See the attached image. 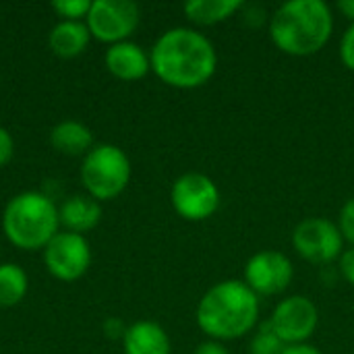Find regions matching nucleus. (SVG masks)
I'll return each instance as SVG.
<instances>
[{
	"label": "nucleus",
	"instance_id": "23",
	"mask_svg": "<svg viewBox=\"0 0 354 354\" xmlns=\"http://www.w3.org/2000/svg\"><path fill=\"white\" fill-rule=\"evenodd\" d=\"M15 156V141L6 129L0 127V168L6 166Z\"/></svg>",
	"mask_w": 354,
	"mask_h": 354
},
{
	"label": "nucleus",
	"instance_id": "13",
	"mask_svg": "<svg viewBox=\"0 0 354 354\" xmlns=\"http://www.w3.org/2000/svg\"><path fill=\"white\" fill-rule=\"evenodd\" d=\"M124 354H170L172 344L166 330L156 322H137L122 338Z\"/></svg>",
	"mask_w": 354,
	"mask_h": 354
},
{
	"label": "nucleus",
	"instance_id": "15",
	"mask_svg": "<svg viewBox=\"0 0 354 354\" xmlns=\"http://www.w3.org/2000/svg\"><path fill=\"white\" fill-rule=\"evenodd\" d=\"M91 33L83 21H60L52 27L48 35L50 50L60 58H75L83 54L89 46Z\"/></svg>",
	"mask_w": 354,
	"mask_h": 354
},
{
	"label": "nucleus",
	"instance_id": "18",
	"mask_svg": "<svg viewBox=\"0 0 354 354\" xmlns=\"http://www.w3.org/2000/svg\"><path fill=\"white\" fill-rule=\"evenodd\" d=\"M27 274L15 263L0 266V307H15L27 295Z\"/></svg>",
	"mask_w": 354,
	"mask_h": 354
},
{
	"label": "nucleus",
	"instance_id": "10",
	"mask_svg": "<svg viewBox=\"0 0 354 354\" xmlns=\"http://www.w3.org/2000/svg\"><path fill=\"white\" fill-rule=\"evenodd\" d=\"M317 324L319 311L315 303L301 295L280 301L270 319V328L286 346L307 344V340L315 334Z\"/></svg>",
	"mask_w": 354,
	"mask_h": 354
},
{
	"label": "nucleus",
	"instance_id": "6",
	"mask_svg": "<svg viewBox=\"0 0 354 354\" xmlns=\"http://www.w3.org/2000/svg\"><path fill=\"white\" fill-rule=\"evenodd\" d=\"M170 201L183 220L203 222L218 212L222 197L218 185L209 176L201 172H187L174 180Z\"/></svg>",
	"mask_w": 354,
	"mask_h": 354
},
{
	"label": "nucleus",
	"instance_id": "27",
	"mask_svg": "<svg viewBox=\"0 0 354 354\" xmlns=\"http://www.w3.org/2000/svg\"><path fill=\"white\" fill-rule=\"evenodd\" d=\"M282 354H322L315 346L311 344H295V346H286Z\"/></svg>",
	"mask_w": 354,
	"mask_h": 354
},
{
	"label": "nucleus",
	"instance_id": "28",
	"mask_svg": "<svg viewBox=\"0 0 354 354\" xmlns=\"http://www.w3.org/2000/svg\"><path fill=\"white\" fill-rule=\"evenodd\" d=\"M338 10H340L348 21H353L354 23V0H340V2H338Z\"/></svg>",
	"mask_w": 354,
	"mask_h": 354
},
{
	"label": "nucleus",
	"instance_id": "26",
	"mask_svg": "<svg viewBox=\"0 0 354 354\" xmlns=\"http://www.w3.org/2000/svg\"><path fill=\"white\" fill-rule=\"evenodd\" d=\"M193 354H230L226 348H224V344L222 342H216V340H209V342H203V344H199Z\"/></svg>",
	"mask_w": 354,
	"mask_h": 354
},
{
	"label": "nucleus",
	"instance_id": "4",
	"mask_svg": "<svg viewBox=\"0 0 354 354\" xmlns=\"http://www.w3.org/2000/svg\"><path fill=\"white\" fill-rule=\"evenodd\" d=\"M60 218L54 201L37 191L15 195L2 214V230L6 239L23 251L46 249L58 234Z\"/></svg>",
	"mask_w": 354,
	"mask_h": 354
},
{
	"label": "nucleus",
	"instance_id": "16",
	"mask_svg": "<svg viewBox=\"0 0 354 354\" xmlns=\"http://www.w3.org/2000/svg\"><path fill=\"white\" fill-rule=\"evenodd\" d=\"M50 143L64 156H87L93 149V133L79 120H62L50 133Z\"/></svg>",
	"mask_w": 354,
	"mask_h": 354
},
{
	"label": "nucleus",
	"instance_id": "9",
	"mask_svg": "<svg viewBox=\"0 0 354 354\" xmlns=\"http://www.w3.org/2000/svg\"><path fill=\"white\" fill-rule=\"evenodd\" d=\"M46 270L60 282H75L91 266V249L83 234L58 232L44 249Z\"/></svg>",
	"mask_w": 354,
	"mask_h": 354
},
{
	"label": "nucleus",
	"instance_id": "12",
	"mask_svg": "<svg viewBox=\"0 0 354 354\" xmlns=\"http://www.w3.org/2000/svg\"><path fill=\"white\" fill-rule=\"evenodd\" d=\"M104 62H106V68L120 81H139L151 68V62L145 50L139 44L129 41V39L110 46L106 50Z\"/></svg>",
	"mask_w": 354,
	"mask_h": 354
},
{
	"label": "nucleus",
	"instance_id": "24",
	"mask_svg": "<svg viewBox=\"0 0 354 354\" xmlns=\"http://www.w3.org/2000/svg\"><path fill=\"white\" fill-rule=\"evenodd\" d=\"M102 330H104L106 338H110V340H122V338H124V334H127V326H124V324H122V319H118V317H110V319H106Z\"/></svg>",
	"mask_w": 354,
	"mask_h": 354
},
{
	"label": "nucleus",
	"instance_id": "2",
	"mask_svg": "<svg viewBox=\"0 0 354 354\" xmlns=\"http://www.w3.org/2000/svg\"><path fill=\"white\" fill-rule=\"evenodd\" d=\"M257 322L259 299L239 280H224L212 286L197 305V326L216 342L243 338Z\"/></svg>",
	"mask_w": 354,
	"mask_h": 354
},
{
	"label": "nucleus",
	"instance_id": "14",
	"mask_svg": "<svg viewBox=\"0 0 354 354\" xmlns=\"http://www.w3.org/2000/svg\"><path fill=\"white\" fill-rule=\"evenodd\" d=\"M58 218L60 226H64L66 232L83 234L100 224L102 207L100 201L89 195H73L58 207Z\"/></svg>",
	"mask_w": 354,
	"mask_h": 354
},
{
	"label": "nucleus",
	"instance_id": "8",
	"mask_svg": "<svg viewBox=\"0 0 354 354\" xmlns=\"http://www.w3.org/2000/svg\"><path fill=\"white\" fill-rule=\"evenodd\" d=\"M342 234L338 224L326 218H307L292 232L295 251L313 266H326L342 255Z\"/></svg>",
	"mask_w": 354,
	"mask_h": 354
},
{
	"label": "nucleus",
	"instance_id": "25",
	"mask_svg": "<svg viewBox=\"0 0 354 354\" xmlns=\"http://www.w3.org/2000/svg\"><path fill=\"white\" fill-rule=\"evenodd\" d=\"M340 272H342L344 280L354 286V247H351L348 251H342V255H340Z\"/></svg>",
	"mask_w": 354,
	"mask_h": 354
},
{
	"label": "nucleus",
	"instance_id": "21",
	"mask_svg": "<svg viewBox=\"0 0 354 354\" xmlns=\"http://www.w3.org/2000/svg\"><path fill=\"white\" fill-rule=\"evenodd\" d=\"M338 228H340L342 239L354 247V197L342 205L340 216H338Z\"/></svg>",
	"mask_w": 354,
	"mask_h": 354
},
{
	"label": "nucleus",
	"instance_id": "7",
	"mask_svg": "<svg viewBox=\"0 0 354 354\" xmlns=\"http://www.w3.org/2000/svg\"><path fill=\"white\" fill-rule=\"evenodd\" d=\"M141 10L131 0H93L85 19L91 37L104 44L127 41L139 27Z\"/></svg>",
	"mask_w": 354,
	"mask_h": 354
},
{
	"label": "nucleus",
	"instance_id": "22",
	"mask_svg": "<svg viewBox=\"0 0 354 354\" xmlns=\"http://www.w3.org/2000/svg\"><path fill=\"white\" fill-rule=\"evenodd\" d=\"M340 58L342 64L354 73V23L344 31L342 41H340Z\"/></svg>",
	"mask_w": 354,
	"mask_h": 354
},
{
	"label": "nucleus",
	"instance_id": "5",
	"mask_svg": "<svg viewBox=\"0 0 354 354\" xmlns=\"http://www.w3.org/2000/svg\"><path fill=\"white\" fill-rule=\"evenodd\" d=\"M81 180L89 197L110 201L127 189L131 180V160L118 145H95L83 158Z\"/></svg>",
	"mask_w": 354,
	"mask_h": 354
},
{
	"label": "nucleus",
	"instance_id": "19",
	"mask_svg": "<svg viewBox=\"0 0 354 354\" xmlns=\"http://www.w3.org/2000/svg\"><path fill=\"white\" fill-rule=\"evenodd\" d=\"M52 8L62 21H83L89 15L91 0H56Z\"/></svg>",
	"mask_w": 354,
	"mask_h": 354
},
{
	"label": "nucleus",
	"instance_id": "17",
	"mask_svg": "<svg viewBox=\"0 0 354 354\" xmlns=\"http://www.w3.org/2000/svg\"><path fill=\"white\" fill-rule=\"evenodd\" d=\"M241 6V0H191L185 4V15L197 25H216L232 17Z\"/></svg>",
	"mask_w": 354,
	"mask_h": 354
},
{
	"label": "nucleus",
	"instance_id": "3",
	"mask_svg": "<svg viewBox=\"0 0 354 354\" xmlns=\"http://www.w3.org/2000/svg\"><path fill=\"white\" fill-rule=\"evenodd\" d=\"M334 31V15L324 0L284 2L270 21L274 46L297 58L313 56L326 48Z\"/></svg>",
	"mask_w": 354,
	"mask_h": 354
},
{
	"label": "nucleus",
	"instance_id": "11",
	"mask_svg": "<svg viewBox=\"0 0 354 354\" xmlns=\"http://www.w3.org/2000/svg\"><path fill=\"white\" fill-rule=\"evenodd\" d=\"M295 278V268L290 259L280 251H259L249 257L245 266V284L257 297L282 295Z\"/></svg>",
	"mask_w": 354,
	"mask_h": 354
},
{
	"label": "nucleus",
	"instance_id": "1",
	"mask_svg": "<svg viewBox=\"0 0 354 354\" xmlns=\"http://www.w3.org/2000/svg\"><path fill=\"white\" fill-rule=\"evenodd\" d=\"M151 71L170 87L197 89L205 85L218 68L214 44L199 31L174 27L164 31L149 52Z\"/></svg>",
	"mask_w": 354,
	"mask_h": 354
},
{
	"label": "nucleus",
	"instance_id": "20",
	"mask_svg": "<svg viewBox=\"0 0 354 354\" xmlns=\"http://www.w3.org/2000/svg\"><path fill=\"white\" fill-rule=\"evenodd\" d=\"M284 348L286 344L274 334L272 328L261 330L251 342V354H282Z\"/></svg>",
	"mask_w": 354,
	"mask_h": 354
}]
</instances>
